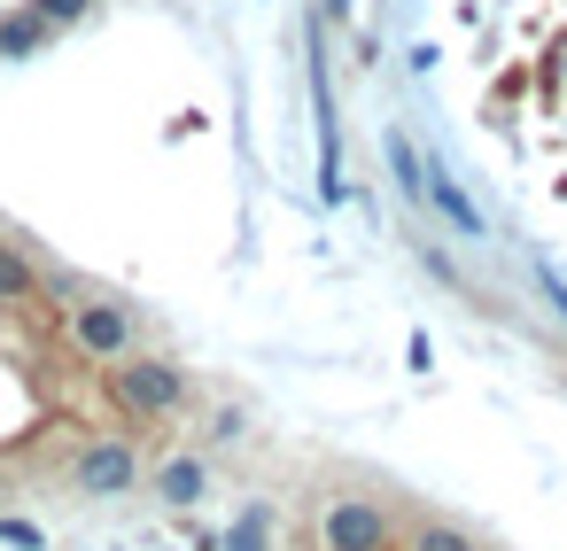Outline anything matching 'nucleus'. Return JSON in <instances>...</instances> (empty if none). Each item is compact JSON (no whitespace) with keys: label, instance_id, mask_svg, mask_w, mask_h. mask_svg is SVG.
Instances as JSON below:
<instances>
[{"label":"nucleus","instance_id":"nucleus-1","mask_svg":"<svg viewBox=\"0 0 567 551\" xmlns=\"http://www.w3.org/2000/svg\"><path fill=\"white\" fill-rule=\"evenodd\" d=\"M102 388H110V404L125 412V419H141V427H164V419H187L195 412V365H179L172 350H133L125 365H110L102 373Z\"/></svg>","mask_w":567,"mask_h":551},{"label":"nucleus","instance_id":"nucleus-2","mask_svg":"<svg viewBox=\"0 0 567 551\" xmlns=\"http://www.w3.org/2000/svg\"><path fill=\"white\" fill-rule=\"evenodd\" d=\"M319 551H404V520L373 489H334L319 505Z\"/></svg>","mask_w":567,"mask_h":551},{"label":"nucleus","instance_id":"nucleus-3","mask_svg":"<svg viewBox=\"0 0 567 551\" xmlns=\"http://www.w3.org/2000/svg\"><path fill=\"white\" fill-rule=\"evenodd\" d=\"M63 334H71V350L86 357V365H125L133 350H148L141 342V311L125 303V295H79L71 311H63Z\"/></svg>","mask_w":567,"mask_h":551},{"label":"nucleus","instance_id":"nucleus-4","mask_svg":"<svg viewBox=\"0 0 567 551\" xmlns=\"http://www.w3.org/2000/svg\"><path fill=\"white\" fill-rule=\"evenodd\" d=\"M63 489H71V497H86V505H110V497L148 489V450H141V435H94V443L71 458Z\"/></svg>","mask_w":567,"mask_h":551},{"label":"nucleus","instance_id":"nucleus-5","mask_svg":"<svg viewBox=\"0 0 567 551\" xmlns=\"http://www.w3.org/2000/svg\"><path fill=\"white\" fill-rule=\"evenodd\" d=\"M148 497H156L164 512H195V505L210 497V450H164V458L148 466Z\"/></svg>","mask_w":567,"mask_h":551},{"label":"nucleus","instance_id":"nucleus-6","mask_svg":"<svg viewBox=\"0 0 567 551\" xmlns=\"http://www.w3.org/2000/svg\"><path fill=\"white\" fill-rule=\"evenodd\" d=\"M404 551H482V536L451 512H412L404 520Z\"/></svg>","mask_w":567,"mask_h":551},{"label":"nucleus","instance_id":"nucleus-7","mask_svg":"<svg viewBox=\"0 0 567 551\" xmlns=\"http://www.w3.org/2000/svg\"><path fill=\"white\" fill-rule=\"evenodd\" d=\"M48 288V272L24 257V241H9V233H0V303H32Z\"/></svg>","mask_w":567,"mask_h":551},{"label":"nucleus","instance_id":"nucleus-8","mask_svg":"<svg viewBox=\"0 0 567 551\" xmlns=\"http://www.w3.org/2000/svg\"><path fill=\"white\" fill-rule=\"evenodd\" d=\"M48 32H55V24H48L40 9H24V17H0V55H9V63H24V55H40V48H48Z\"/></svg>","mask_w":567,"mask_h":551},{"label":"nucleus","instance_id":"nucleus-9","mask_svg":"<svg viewBox=\"0 0 567 551\" xmlns=\"http://www.w3.org/2000/svg\"><path fill=\"white\" fill-rule=\"evenodd\" d=\"M427 202H435V210H443V218H451L466 241H482V218H474V202H466V195H458L443 171H427Z\"/></svg>","mask_w":567,"mask_h":551},{"label":"nucleus","instance_id":"nucleus-10","mask_svg":"<svg viewBox=\"0 0 567 551\" xmlns=\"http://www.w3.org/2000/svg\"><path fill=\"white\" fill-rule=\"evenodd\" d=\"M226 551H272V512H265V505H249V512L234 520V536H226Z\"/></svg>","mask_w":567,"mask_h":551},{"label":"nucleus","instance_id":"nucleus-11","mask_svg":"<svg viewBox=\"0 0 567 551\" xmlns=\"http://www.w3.org/2000/svg\"><path fill=\"white\" fill-rule=\"evenodd\" d=\"M389 164H396V187L420 202V195H427V171H420V156H412V141H404V133H389Z\"/></svg>","mask_w":567,"mask_h":551},{"label":"nucleus","instance_id":"nucleus-12","mask_svg":"<svg viewBox=\"0 0 567 551\" xmlns=\"http://www.w3.org/2000/svg\"><path fill=\"white\" fill-rule=\"evenodd\" d=\"M241 427H249V419H241L234 404H218V412H210V443H241Z\"/></svg>","mask_w":567,"mask_h":551},{"label":"nucleus","instance_id":"nucleus-13","mask_svg":"<svg viewBox=\"0 0 567 551\" xmlns=\"http://www.w3.org/2000/svg\"><path fill=\"white\" fill-rule=\"evenodd\" d=\"M32 9H40L48 24H79V17H86V0H32Z\"/></svg>","mask_w":567,"mask_h":551},{"label":"nucleus","instance_id":"nucleus-14","mask_svg":"<svg viewBox=\"0 0 567 551\" xmlns=\"http://www.w3.org/2000/svg\"><path fill=\"white\" fill-rule=\"evenodd\" d=\"M559 357H567V342H559Z\"/></svg>","mask_w":567,"mask_h":551}]
</instances>
